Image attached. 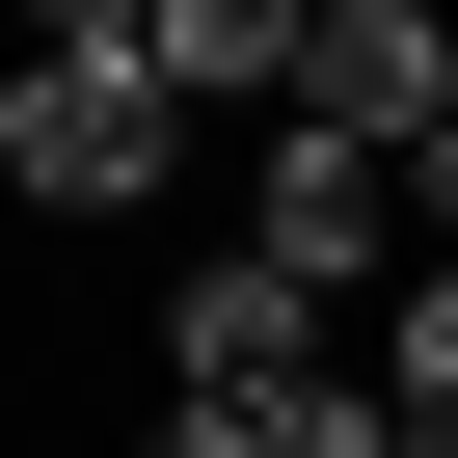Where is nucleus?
Instances as JSON below:
<instances>
[{"label":"nucleus","instance_id":"2","mask_svg":"<svg viewBox=\"0 0 458 458\" xmlns=\"http://www.w3.org/2000/svg\"><path fill=\"white\" fill-rule=\"evenodd\" d=\"M431 243L404 216V162H351V135H243V270H297V297H377Z\"/></svg>","mask_w":458,"mask_h":458},{"label":"nucleus","instance_id":"1","mask_svg":"<svg viewBox=\"0 0 458 458\" xmlns=\"http://www.w3.org/2000/svg\"><path fill=\"white\" fill-rule=\"evenodd\" d=\"M162 162H189L162 28H135V0H55V28L0 55V216H135Z\"/></svg>","mask_w":458,"mask_h":458},{"label":"nucleus","instance_id":"5","mask_svg":"<svg viewBox=\"0 0 458 458\" xmlns=\"http://www.w3.org/2000/svg\"><path fill=\"white\" fill-rule=\"evenodd\" d=\"M135 458H270V404H162V431H135Z\"/></svg>","mask_w":458,"mask_h":458},{"label":"nucleus","instance_id":"3","mask_svg":"<svg viewBox=\"0 0 458 458\" xmlns=\"http://www.w3.org/2000/svg\"><path fill=\"white\" fill-rule=\"evenodd\" d=\"M297 135L431 162V135H458V28H431V0H324V28H297Z\"/></svg>","mask_w":458,"mask_h":458},{"label":"nucleus","instance_id":"4","mask_svg":"<svg viewBox=\"0 0 458 458\" xmlns=\"http://www.w3.org/2000/svg\"><path fill=\"white\" fill-rule=\"evenodd\" d=\"M297 377H324V297H297V270L216 243V270L162 297V404H297Z\"/></svg>","mask_w":458,"mask_h":458}]
</instances>
